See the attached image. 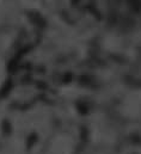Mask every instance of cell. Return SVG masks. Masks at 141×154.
<instances>
[{
	"instance_id": "6da1fadb",
	"label": "cell",
	"mask_w": 141,
	"mask_h": 154,
	"mask_svg": "<svg viewBox=\"0 0 141 154\" xmlns=\"http://www.w3.org/2000/svg\"><path fill=\"white\" fill-rule=\"evenodd\" d=\"M127 4H128V6H129L133 11H135V12L140 11V8H141L140 0H127Z\"/></svg>"
}]
</instances>
